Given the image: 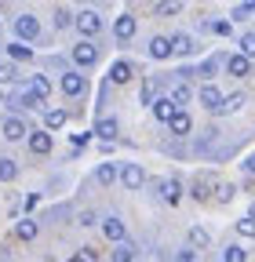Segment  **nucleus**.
<instances>
[{
    "instance_id": "f257e3e1",
    "label": "nucleus",
    "mask_w": 255,
    "mask_h": 262,
    "mask_svg": "<svg viewBox=\"0 0 255 262\" xmlns=\"http://www.w3.org/2000/svg\"><path fill=\"white\" fill-rule=\"evenodd\" d=\"M37 33H40V22H37L33 15H18V18H15V37H18L22 44H26V40H33Z\"/></svg>"
},
{
    "instance_id": "f03ea898",
    "label": "nucleus",
    "mask_w": 255,
    "mask_h": 262,
    "mask_svg": "<svg viewBox=\"0 0 255 262\" xmlns=\"http://www.w3.org/2000/svg\"><path fill=\"white\" fill-rule=\"evenodd\" d=\"M73 62L80 66V70L95 66V62H99V51H95V44H91V40H80V44L73 48Z\"/></svg>"
},
{
    "instance_id": "7ed1b4c3",
    "label": "nucleus",
    "mask_w": 255,
    "mask_h": 262,
    "mask_svg": "<svg viewBox=\"0 0 255 262\" xmlns=\"http://www.w3.org/2000/svg\"><path fill=\"white\" fill-rule=\"evenodd\" d=\"M153 117L161 120V124H172L179 117V106L172 102V95H164V98H157V102H153Z\"/></svg>"
},
{
    "instance_id": "20e7f679",
    "label": "nucleus",
    "mask_w": 255,
    "mask_h": 262,
    "mask_svg": "<svg viewBox=\"0 0 255 262\" xmlns=\"http://www.w3.org/2000/svg\"><path fill=\"white\" fill-rule=\"evenodd\" d=\"M215 189H219V186H215L211 175H197V179H194V189H189V196H194V201H208Z\"/></svg>"
},
{
    "instance_id": "39448f33",
    "label": "nucleus",
    "mask_w": 255,
    "mask_h": 262,
    "mask_svg": "<svg viewBox=\"0 0 255 262\" xmlns=\"http://www.w3.org/2000/svg\"><path fill=\"white\" fill-rule=\"evenodd\" d=\"M120 182H124L128 189H139V186L146 182V171L139 168V164H124V168H120Z\"/></svg>"
},
{
    "instance_id": "423d86ee",
    "label": "nucleus",
    "mask_w": 255,
    "mask_h": 262,
    "mask_svg": "<svg viewBox=\"0 0 255 262\" xmlns=\"http://www.w3.org/2000/svg\"><path fill=\"white\" fill-rule=\"evenodd\" d=\"M222 102H226V98L219 95V88H211V84L201 88V106H208L211 113H222Z\"/></svg>"
},
{
    "instance_id": "0eeeda50",
    "label": "nucleus",
    "mask_w": 255,
    "mask_h": 262,
    "mask_svg": "<svg viewBox=\"0 0 255 262\" xmlns=\"http://www.w3.org/2000/svg\"><path fill=\"white\" fill-rule=\"evenodd\" d=\"M33 131H29L18 117H11V120H4V139H11V142H18V139H29Z\"/></svg>"
},
{
    "instance_id": "6e6552de",
    "label": "nucleus",
    "mask_w": 255,
    "mask_h": 262,
    "mask_svg": "<svg viewBox=\"0 0 255 262\" xmlns=\"http://www.w3.org/2000/svg\"><path fill=\"white\" fill-rule=\"evenodd\" d=\"M77 26H80L84 37H91V33H99V29H102V18L95 15V11H80V15H77Z\"/></svg>"
},
{
    "instance_id": "1a4fd4ad",
    "label": "nucleus",
    "mask_w": 255,
    "mask_h": 262,
    "mask_svg": "<svg viewBox=\"0 0 255 262\" xmlns=\"http://www.w3.org/2000/svg\"><path fill=\"white\" fill-rule=\"evenodd\" d=\"M132 77H135V66H132V62H113V66H110V80H113V84H128Z\"/></svg>"
},
{
    "instance_id": "9d476101",
    "label": "nucleus",
    "mask_w": 255,
    "mask_h": 262,
    "mask_svg": "<svg viewBox=\"0 0 255 262\" xmlns=\"http://www.w3.org/2000/svg\"><path fill=\"white\" fill-rule=\"evenodd\" d=\"M226 70H230V77H248V73H251V58L230 55V58H226Z\"/></svg>"
},
{
    "instance_id": "9b49d317",
    "label": "nucleus",
    "mask_w": 255,
    "mask_h": 262,
    "mask_svg": "<svg viewBox=\"0 0 255 262\" xmlns=\"http://www.w3.org/2000/svg\"><path fill=\"white\" fill-rule=\"evenodd\" d=\"M62 91H66L70 98L84 95V77H80V73H62Z\"/></svg>"
},
{
    "instance_id": "f8f14e48",
    "label": "nucleus",
    "mask_w": 255,
    "mask_h": 262,
    "mask_svg": "<svg viewBox=\"0 0 255 262\" xmlns=\"http://www.w3.org/2000/svg\"><path fill=\"white\" fill-rule=\"evenodd\" d=\"M113 33H117L120 40H132V37H135V18H132V15H120V18L113 22Z\"/></svg>"
},
{
    "instance_id": "ddd939ff",
    "label": "nucleus",
    "mask_w": 255,
    "mask_h": 262,
    "mask_svg": "<svg viewBox=\"0 0 255 262\" xmlns=\"http://www.w3.org/2000/svg\"><path fill=\"white\" fill-rule=\"evenodd\" d=\"M29 149L33 153H51V135L48 131H33V135H29Z\"/></svg>"
},
{
    "instance_id": "4468645a",
    "label": "nucleus",
    "mask_w": 255,
    "mask_h": 262,
    "mask_svg": "<svg viewBox=\"0 0 255 262\" xmlns=\"http://www.w3.org/2000/svg\"><path fill=\"white\" fill-rule=\"evenodd\" d=\"M150 55H153V58H168V55H172V40H168V37H153V40H150Z\"/></svg>"
},
{
    "instance_id": "2eb2a0df",
    "label": "nucleus",
    "mask_w": 255,
    "mask_h": 262,
    "mask_svg": "<svg viewBox=\"0 0 255 262\" xmlns=\"http://www.w3.org/2000/svg\"><path fill=\"white\" fill-rule=\"evenodd\" d=\"M102 233H106V241H124V222L120 219H106L102 222Z\"/></svg>"
},
{
    "instance_id": "dca6fc26",
    "label": "nucleus",
    "mask_w": 255,
    "mask_h": 262,
    "mask_svg": "<svg viewBox=\"0 0 255 262\" xmlns=\"http://www.w3.org/2000/svg\"><path fill=\"white\" fill-rule=\"evenodd\" d=\"M189 51H194V40H189L186 33H175L172 37V55H189Z\"/></svg>"
},
{
    "instance_id": "f3484780",
    "label": "nucleus",
    "mask_w": 255,
    "mask_h": 262,
    "mask_svg": "<svg viewBox=\"0 0 255 262\" xmlns=\"http://www.w3.org/2000/svg\"><path fill=\"white\" fill-rule=\"evenodd\" d=\"M15 237H18V241H33V237H37V222H33V219H22V222L15 226Z\"/></svg>"
},
{
    "instance_id": "a211bd4d",
    "label": "nucleus",
    "mask_w": 255,
    "mask_h": 262,
    "mask_svg": "<svg viewBox=\"0 0 255 262\" xmlns=\"http://www.w3.org/2000/svg\"><path fill=\"white\" fill-rule=\"evenodd\" d=\"M161 193H164V201H168V204H179V196H182V186H179V179H168V182L161 186Z\"/></svg>"
},
{
    "instance_id": "6ab92c4d",
    "label": "nucleus",
    "mask_w": 255,
    "mask_h": 262,
    "mask_svg": "<svg viewBox=\"0 0 255 262\" xmlns=\"http://www.w3.org/2000/svg\"><path fill=\"white\" fill-rule=\"evenodd\" d=\"M29 91H33L37 98H51V80L48 77H33L29 80Z\"/></svg>"
},
{
    "instance_id": "aec40b11",
    "label": "nucleus",
    "mask_w": 255,
    "mask_h": 262,
    "mask_svg": "<svg viewBox=\"0 0 255 262\" xmlns=\"http://www.w3.org/2000/svg\"><path fill=\"white\" fill-rule=\"evenodd\" d=\"M15 175H18V164L11 157H0V182H11Z\"/></svg>"
},
{
    "instance_id": "412c9836",
    "label": "nucleus",
    "mask_w": 255,
    "mask_h": 262,
    "mask_svg": "<svg viewBox=\"0 0 255 262\" xmlns=\"http://www.w3.org/2000/svg\"><path fill=\"white\" fill-rule=\"evenodd\" d=\"M8 55H11L15 62H29V58H33V48H26L22 40H15V44L8 48Z\"/></svg>"
},
{
    "instance_id": "4be33fe9",
    "label": "nucleus",
    "mask_w": 255,
    "mask_h": 262,
    "mask_svg": "<svg viewBox=\"0 0 255 262\" xmlns=\"http://www.w3.org/2000/svg\"><path fill=\"white\" fill-rule=\"evenodd\" d=\"M62 124H66V113H62V110H48V113H44V127H48V131H58Z\"/></svg>"
},
{
    "instance_id": "5701e85b",
    "label": "nucleus",
    "mask_w": 255,
    "mask_h": 262,
    "mask_svg": "<svg viewBox=\"0 0 255 262\" xmlns=\"http://www.w3.org/2000/svg\"><path fill=\"white\" fill-rule=\"evenodd\" d=\"M95 135H102V139L110 142V139L117 135V120H113V117H102V120H99V127H95Z\"/></svg>"
},
{
    "instance_id": "b1692460",
    "label": "nucleus",
    "mask_w": 255,
    "mask_h": 262,
    "mask_svg": "<svg viewBox=\"0 0 255 262\" xmlns=\"http://www.w3.org/2000/svg\"><path fill=\"white\" fill-rule=\"evenodd\" d=\"M168 127H172V135H189V127H194V120H189L186 113H179V117H175V120H172Z\"/></svg>"
},
{
    "instance_id": "393cba45",
    "label": "nucleus",
    "mask_w": 255,
    "mask_h": 262,
    "mask_svg": "<svg viewBox=\"0 0 255 262\" xmlns=\"http://www.w3.org/2000/svg\"><path fill=\"white\" fill-rule=\"evenodd\" d=\"M189 98H194V95H189V88H186V84H179V88H172V102H175V106H186V102H189Z\"/></svg>"
},
{
    "instance_id": "a878e982",
    "label": "nucleus",
    "mask_w": 255,
    "mask_h": 262,
    "mask_svg": "<svg viewBox=\"0 0 255 262\" xmlns=\"http://www.w3.org/2000/svg\"><path fill=\"white\" fill-rule=\"evenodd\" d=\"M237 233H241L244 241H255V219H241V222H237Z\"/></svg>"
},
{
    "instance_id": "bb28decb",
    "label": "nucleus",
    "mask_w": 255,
    "mask_h": 262,
    "mask_svg": "<svg viewBox=\"0 0 255 262\" xmlns=\"http://www.w3.org/2000/svg\"><path fill=\"white\" fill-rule=\"evenodd\" d=\"M132 258H135V248H132V244H117L113 262H132Z\"/></svg>"
},
{
    "instance_id": "cd10ccee",
    "label": "nucleus",
    "mask_w": 255,
    "mask_h": 262,
    "mask_svg": "<svg viewBox=\"0 0 255 262\" xmlns=\"http://www.w3.org/2000/svg\"><path fill=\"white\" fill-rule=\"evenodd\" d=\"M117 175H120L117 164H102V168H99V182H117Z\"/></svg>"
},
{
    "instance_id": "c85d7f7f",
    "label": "nucleus",
    "mask_w": 255,
    "mask_h": 262,
    "mask_svg": "<svg viewBox=\"0 0 255 262\" xmlns=\"http://www.w3.org/2000/svg\"><path fill=\"white\" fill-rule=\"evenodd\" d=\"M222 262H248V255H244V248L230 244V248H226V255H222Z\"/></svg>"
},
{
    "instance_id": "c756f323",
    "label": "nucleus",
    "mask_w": 255,
    "mask_h": 262,
    "mask_svg": "<svg viewBox=\"0 0 255 262\" xmlns=\"http://www.w3.org/2000/svg\"><path fill=\"white\" fill-rule=\"evenodd\" d=\"M189 244H194V248H208V233H204L201 226H194V229H189Z\"/></svg>"
},
{
    "instance_id": "7c9ffc66",
    "label": "nucleus",
    "mask_w": 255,
    "mask_h": 262,
    "mask_svg": "<svg viewBox=\"0 0 255 262\" xmlns=\"http://www.w3.org/2000/svg\"><path fill=\"white\" fill-rule=\"evenodd\" d=\"M179 8H182L179 0H161V4H157L153 11H157V15H179Z\"/></svg>"
},
{
    "instance_id": "2f4dec72",
    "label": "nucleus",
    "mask_w": 255,
    "mask_h": 262,
    "mask_svg": "<svg viewBox=\"0 0 255 262\" xmlns=\"http://www.w3.org/2000/svg\"><path fill=\"white\" fill-rule=\"evenodd\" d=\"M233 193H237V189H233L230 182H222V186L215 189V201H222V204H230V201H233Z\"/></svg>"
},
{
    "instance_id": "473e14b6",
    "label": "nucleus",
    "mask_w": 255,
    "mask_h": 262,
    "mask_svg": "<svg viewBox=\"0 0 255 262\" xmlns=\"http://www.w3.org/2000/svg\"><path fill=\"white\" fill-rule=\"evenodd\" d=\"M11 80H18L15 66H11V62H0V84H11Z\"/></svg>"
},
{
    "instance_id": "72a5a7b5",
    "label": "nucleus",
    "mask_w": 255,
    "mask_h": 262,
    "mask_svg": "<svg viewBox=\"0 0 255 262\" xmlns=\"http://www.w3.org/2000/svg\"><path fill=\"white\" fill-rule=\"evenodd\" d=\"M241 55H244V58L255 55V33H244V37H241Z\"/></svg>"
},
{
    "instance_id": "f704fd0d",
    "label": "nucleus",
    "mask_w": 255,
    "mask_h": 262,
    "mask_svg": "<svg viewBox=\"0 0 255 262\" xmlns=\"http://www.w3.org/2000/svg\"><path fill=\"white\" fill-rule=\"evenodd\" d=\"M37 102H40V98H37L33 91H22V95H18V102H15V106H22V110H33Z\"/></svg>"
},
{
    "instance_id": "c9c22d12",
    "label": "nucleus",
    "mask_w": 255,
    "mask_h": 262,
    "mask_svg": "<svg viewBox=\"0 0 255 262\" xmlns=\"http://www.w3.org/2000/svg\"><path fill=\"white\" fill-rule=\"evenodd\" d=\"M142 102H146V106H153V102H157V98H153V77H146V80H142Z\"/></svg>"
},
{
    "instance_id": "e433bc0d",
    "label": "nucleus",
    "mask_w": 255,
    "mask_h": 262,
    "mask_svg": "<svg viewBox=\"0 0 255 262\" xmlns=\"http://www.w3.org/2000/svg\"><path fill=\"white\" fill-rule=\"evenodd\" d=\"M241 106H244V95H230L226 102H222V110H226V113H233V110H241Z\"/></svg>"
},
{
    "instance_id": "4c0bfd02",
    "label": "nucleus",
    "mask_w": 255,
    "mask_h": 262,
    "mask_svg": "<svg viewBox=\"0 0 255 262\" xmlns=\"http://www.w3.org/2000/svg\"><path fill=\"white\" fill-rule=\"evenodd\" d=\"M248 15H255V4H237L233 8V18H248Z\"/></svg>"
},
{
    "instance_id": "58836bf2",
    "label": "nucleus",
    "mask_w": 255,
    "mask_h": 262,
    "mask_svg": "<svg viewBox=\"0 0 255 262\" xmlns=\"http://www.w3.org/2000/svg\"><path fill=\"white\" fill-rule=\"evenodd\" d=\"M70 22H73V15H70V11H55V26H58V29H66Z\"/></svg>"
},
{
    "instance_id": "ea45409f",
    "label": "nucleus",
    "mask_w": 255,
    "mask_h": 262,
    "mask_svg": "<svg viewBox=\"0 0 255 262\" xmlns=\"http://www.w3.org/2000/svg\"><path fill=\"white\" fill-rule=\"evenodd\" d=\"M77 258H80V262H99V255H95V248H80V251H77Z\"/></svg>"
},
{
    "instance_id": "a19ab883",
    "label": "nucleus",
    "mask_w": 255,
    "mask_h": 262,
    "mask_svg": "<svg viewBox=\"0 0 255 262\" xmlns=\"http://www.w3.org/2000/svg\"><path fill=\"white\" fill-rule=\"evenodd\" d=\"M88 142H91V135H88V131H77V135H73V146H77V149H84Z\"/></svg>"
},
{
    "instance_id": "79ce46f5",
    "label": "nucleus",
    "mask_w": 255,
    "mask_h": 262,
    "mask_svg": "<svg viewBox=\"0 0 255 262\" xmlns=\"http://www.w3.org/2000/svg\"><path fill=\"white\" fill-rule=\"evenodd\" d=\"M211 33H219V37H230V22H211Z\"/></svg>"
},
{
    "instance_id": "37998d69",
    "label": "nucleus",
    "mask_w": 255,
    "mask_h": 262,
    "mask_svg": "<svg viewBox=\"0 0 255 262\" xmlns=\"http://www.w3.org/2000/svg\"><path fill=\"white\" fill-rule=\"evenodd\" d=\"M175 262H197V251H189V248H186V251L175 255Z\"/></svg>"
},
{
    "instance_id": "c03bdc74",
    "label": "nucleus",
    "mask_w": 255,
    "mask_h": 262,
    "mask_svg": "<svg viewBox=\"0 0 255 262\" xmlns=\"http://www.w3.org/2000/svg\"><path fill=\"white\" fill-rule=\"evenodd\" d=\"M215 73V62H201V77H211Z\"/></svg>"
},
{
    "instance_id": "a18cd8bd",
    "label": "nucleus",
    "mask_w": 255,
    "mask_h": 262,
    "mask_svg": "<svg viewBox=\"0 0 255 262\" xmlns=\"http://www.w3.org/2000/svg\"><path fill=\"white\" fill-rule=\"evenodd\" d=\"M95 222V211H80V226H91Z\"/></svg>"
},
{
    "instance_id": "49530a36",
    "label": "nucleus",
    "mask_w": 255,
    "mask_h": 262,
    "mask_svg": "<svg viewBox=\"0 0 255 262\" xmlns=\"http://www.w3.org/2000/svg\"><path fill=\"white\" fill-rule=\"evenodd\" d=\"M244 168H248V171L255 175V157H248V164H244Z\"/></svg>"
},
{
    "instance_id": "de8ad7c7",
    "label": "nucleus",
    "mask_w": 255,
    "mask_h": 262,
    "mask_svg": "<svg viewBox=\"0 0 255 262\" xmlns=\"http://www.w3.org/2000/svg\"><path fill=\"white\" fill-rule=\"evenodd\" d=\"M248 219H255V201H251V211H248Z\"/></svg>"
},
{
    "instance_id": "09e8293b",
    "label": "nucleus",
    "mask_w": 255,
    "mask_h": 262,
    "mask_svg": "<svg viewBox=\"0 0 255 262\" xmlns=\"http://www.w3.org/2000/svg\"><path fill=\"white\" fill-rule=\"evenodd\" d=\"M0 102H4V91H0Z\"/></svg>"
},
{
    "instance_id": "8fccbe9b",
    "label": "nucleus",
    "mask_w": 255,
    "mask_h": 262,
    "mask_svg": "<svg viewBox=\"0 0 255 262\" xmlns=\"http://www.w3.org/2000/svg\"><path fill=\"white\" fill-rule=\"evenodd\" d=\"M70 262H80V258H70Z\"/></svg>"
}]
</instances>
